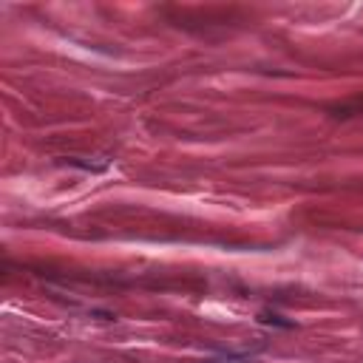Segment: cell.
Wrapping results in <instances>:
<instances>
[{
    "instance_id": "1",
    "label": "cell",
    "mask_w": 363,
    "mask_h": 363,
    "mask_svg": "<svg viewBox=\"0 0 363 363\" xmlns=\"http://www.w3.org/2000/svg\"><path fill=\"white\" fill-rule=\"evenodd\" d=\"M196 363H250V355H219V357H207Z\"/></svg>"
}]
</instances>
